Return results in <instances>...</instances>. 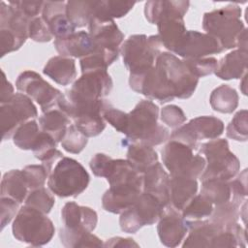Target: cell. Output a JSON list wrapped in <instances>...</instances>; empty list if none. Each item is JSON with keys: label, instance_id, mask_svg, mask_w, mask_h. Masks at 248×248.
Listing matches in <instances>:
<instances>
[{"label": "cell", "instance_id": "obj_1", "mask_svg": "<svg viewBox=\"0 0 248 248\" xmlns=\"http://www.w3.org/2000/svg\"><path fill=\"white\" fill-rule=\"evenodd\" d=\"M159 107L151 100H141L128 112L126 139L122 142L141 143L149 146L159 145L170 139L168 128L158 123Z\"/></svg>", "mask_w": 248, "mask_h": 248}, {"label": "cell", "instance_id": "obj_2", "mask_svg": "<svg viewBox=\"0 0 248 248\" xmlns=\"http://www.w3.org/2000/svg\"><path fill=\"white\" fill-rule=\"evenodd\" d=\"M241 13V8L234 4L207 12L202 17V28L224 50L235 48L240 33L246 28L240 18Z\"/></svg>", "mask_w": 248, "mask_h": 248}, {"label": "cell", "instance_id": "obj_3", "mask_svg": "<svg viewBox=\"0 0 248 248\" xmlns=\"http://www.w3.org/2000/svg\"><path fill=\"white\" fill-rule=\"evenodd\" d=\"M14 237L31 246H44L53 237L55 228L46 213L24 204L21 206L12 225Z\"/></svg>", "mask_w": 248, "mask_h": 248}, {"label": "cell", "instance_id": "obj_4", "mask_svg": "<svg viewBox=\"0 0 248 248\" xmlns=\"http://www.w3.org/2000/svg\"><path fill=\"white\" fill-rule=\"evenodd\" d=\"M90 176L77 160L62 157L53 166L47 177L48 189L59 198H76L86 190Z\"/></svg>", "mask_w": 248, "mask_h": 248}, {"label": "cell", "instance_id": "obj_5", "mask_svg": "<svg viewBox=\"0 0 248 248\" xmlns=\"http://www.w3.org/2000/svg\"><path fill=\"white\" fill-rule=\"evenodd\" d=\"M198 151L204 155L205 168L200 179L219 178L231 180L240 170L238 158L230 150L229 142L225 139H214L199 145Z\"/></svg>", "mask_w": 248, "mask_h": 248}, {"label": "cell", "instance_id": "obj_6", "mask_svg": "<svg viewBox=\"0 0 248 248\" xmlns=\"http://www.w3.org/2000/svg\"><path fill=\"white\" fill-rule=\"evenodd\" d=\"M162 43L158 35L147 37L144 34L131 35L120 46L119 51L130 74L145 72L155 65L162 52Z\"/></svg>", "mask_w": 248, "mask_h": 248}, {"label": "cell", "instance_id": "obj_7", "mask_svg": "<svg viewBox=\"0 0 248 248\" xmlns=\"http://www.w3.org/2000/svg\"><path fill=\"white\" fill-rule=\"evenodd\" d=\"M163 164L170 176L200 178L206 165L203 156L194 154V149L177 140L170 141L161 150Z\"/></svg>", "mask_w": 248, "mask_h": 248}, {"label": "cell", "instance_id": "obj_8", "mask_svg": "<svg viewBox=\"0 0 248 248\" xmlns=\"http://www.w3.org/2000/svg\"><path fill=\"white\" fill-rule=\"evenodd\" d=\"M89 167L94 175L105 177L109 186L136 185L142 188V174L126 159H112L107 154L96 153Z\"/></svg>", "mask_w": 248, "mask_h": 248}, {"label": "cell", "instance_id": "obj_9", "mask_svg": "<svg viewBox=\"0 0 248 248\" xmlns=\"http://www.w3.org/2000/svg\"><path fill=\"white\" fill-rule=\"evenodd\" d=\"M155 66L167 78L175 98L188 99L194 94L199 78L189 71L182 59L170 52L163 51L156 58Z\"/></svg>", "mask_w": 248, "mask_h": 248}, {"label": "cell", "instance_id": "obj_10", "mask_svg": "<svg viewBox=\"0 0 248 248\" xmlns=\"http://www.w3.org/2000/svg\"><path fill=\"white\" fill-rule=\"evenodd\" d=\"M37 116L38 110L32 99L23 93H15L7 102L0 104L2 140L13 138L21 124Z\"/></svg>", "mask_w": 248, "mask_h": 248}, {"label": "cell", "instance_id": "obj_11", "mask_svg": "<svg viewBox=\"0 0 248 248\" xmlns=\"http://www.w3.org/2000/svg\"><path fill=\"white\" fill-rule=\"evenodd\" d=\"M224 122L215 116H198L174 129L170 135V140H177L198 150L199 140L219 138L224 132Z\"/></svg>", "mask_w": 248, "mask_h": 248}, {"label": "cell", "instance_id": "obj_12", "mask_svg": "<svg viewBox=\"0 0 248 248\" xmlns=\"http://www.w3.org/2000/svg\"><path fill=\"white\" fill-rule=\"evenodd\" d=\"M16 87L18 91L39 104L43 112L57 108L58 102L64 95L60 90L45 80L38 73L30 70L22 72L17 77Z\"/></svg>", "mask_w": 248, "mask_h": 248}, {"label": "cell", "instance_id": "obj_13", "mask_svg": "<svg viewBox=\"0 0 248 248\" xmlns=\"http://www.w3.org/2000/svg\"><path fill=\"white\" fill-rule=\"evenodd\" d=\"M112 87V78L107 70L89 71L74 81L65 96L70 100L95 101L109 95Z\"/></svg>", "mask_w": 248, "mask_h": 248}, {"label": "cell", "instance_id": "obj_14", "mask_svg": "<svg viewBox=\"0 0 248 248\" xmlns=\"http://www.w3.org/2000/svg\"><path fill=\"white\" fill-rule=\"evenodd\" d=\"M223 50L220 43L212 36L196 30H189L186 31L173 53L183 59H188L207 57L211 54L221 53Z\"/></svg>", "mask_w": 248, "mask_h": 248}, {"label": "cell", "instance_id": "obj_15", "mask_svg": "<svg viewBox=\"0 0 248 248\" xmlns=\"http://www.w3.org/2000/svg\"><path fill=\"white\" fill-rule=\"evenodd\" d=\"M157 232L163 245L176 247L184 240L188 232V226L181 212L169 204L158 220Z\"/></svg>", "mask_w": 248, "mask_h": 248}, {"label": "cell", "instance_id": "obj_16", "mask_svg": "<svg viewBox=\"0 0 248 248\" xmlns=\"http://www.w3.org/2000/svg\"><path fill=\"white\" fill-rule=\"evenodd\" d=\"M61 220L63 227L70 231L92 232L97 226L98 215L88 206L68 202L61 209Z\"/></svg>", "mask_w": 248, "mask_h": 248}, {"label": "cell", "instance_id": "obj_17", "mask_svg": "<svg viewBox=\"0 0 248 248\" xmlns=\"http://www.w3.org/2000/svg\"><path fill=\"white\" fill-rule=\"evenodd\" d=\"M88 33L96 47L119 49L124 40V34L112 19L92 17L88 23Z\"/></svg>", "mask_w": 248, "mask_h": 248}, {"label": "cell", "instance_id": "obj_18", "mask_svg": "<svg viewBox=\"0 0 248 248\" xmlns=\"http://www.w3.org/2000/svg\"><path fill=\"white\" fill-rule=\"evenodd\" d=\"M42 17L55 39L65 38L76 32L75 25L66 15V2L64 1L45 2Z\"/></svg>", "mask_w": 248, "mask_h": 248}, {"label": "cell", "instance_id": "obj_19", "mask_svg": "<svg viewBox=\"0 0 248 248\" xmlns=\"http://www.w3.org/2000/svg\"><path fill=\"white\" fill-rule=\"evenodd\" d=\"M142 188L136 185L109 186L102 197L103 208L113 214H120L137 201Z\"/></svg>", "mask_w": 248, "mask_h": 248}, {"label": "cell", "instance_id": "obj_20", "mask_svg": "<svg viewBox=\"0 0 248 248\" xmlns=\"http://www.w3.org/2000/svg\"><path fill=\"white\" fill-rule=\"evenodd\" d=\"M53 45L61 56L80 59L90 55L96 48L89 33L85 31L75 32L68 37L55 39Z\"/></svg>", "mask_w": 248, "mask_h": 248}, {"label": "cell", "instance_id": "obj_21", "mask_svg": "<svg viewBox=\"0 0 248 248\" xmlns=\"http://www.w3.org/2000/svg\"><path fill=\"white\" fill-rule=\"evenodd\" d=\"M170 177L162 164L157 162L142 173V191L156 196L165 206H168L170 204Z\"/></svg>", "mask_w": 248, "mask_h": 248}, {"label": "cell", "instance_id": "obj_22", "mask_svg": "<svg viewBox=\"0 0 248 248\" xmlns=\"http://www.w3.org/2000/svg\"><path fill=\"white\" fill-rule=\"evenodd\" d=\"M184 16L178 14H170L163 16L157 22L158 36L162 46L168 50L173 52L186 33Z\"/></svg>", "mask_w": 248, "mask_h": 248}, {"label": "cell", "instance_id": "obj_23", "mask_svg": "<svg viewBox=\"0 0 248 248\" xmlns=\"http://www.w3.org/2000/svg\"><path fill=\"white\" fill-rule=\"evenodd\" d=\"M186 223L189 233L182 247H210L214 235L223 229L209 219L186 220Z\"/></svg>", "mask_w": 248, "mask_h": 248}, {"label": "cell", "instance_id": "obj_24", "mask_svg": "<svg viewBox=\"0 0 248 248\" xmlns=\"http://www.w3.org/2000/svg\"><path fill=\"white\" fill-rule=\"evenodd\" d=\"M247 50L236 48L218 61L215 76L224 80L241 78L247 70Z\"/></svg>", "mask_w": 248, "mask_h": 248}, {"label": "cell", "instance_id": "obj_25", "mask_svg": "<svg viewBox=\"0 0 248 248\" xmlns=\"http://www.w3.org/2000/svg\"><path fill=\"white\" fill-rule=\"evenodd\" d=\"M197 191L198 182L196 179L182 176H170L169 184L170 205L181 212L184 206L197 194Z\"/></svg>", "mask_w": 248, "mask_h": 248}, {"label": "cell", "instance_id": "obj_26", "mask_svg": "<svg viewBox=\"0 0 248 248\" xmlns=\"http://www.w3.org/2000/svg\"><path fill=\"white\" fill-rule=\"evenodd\" d=\"M43 73L60 85H69L77 78L75 59L61 55L53 56L45 65Z\"/></svg>", "mask_w": 248, "mask_h": 248}, {"label": "cell", "instance_id": "obj_27", "mask_svg": "<svg viewBox=\"0 0 248 248\" xmlns=\"http://www.w3.org/2000/svg\"><path fill=\"white\" fill-rule=\"evenodd\" d=\"M132 207L143 227L158 222L166 206L156 196L142 191Z\"/></svg>", "mask_w": 248, "mask_h": 248}, {"label": "cell", "instance_id": "obj_28", "mask_svg": "<svg viewBox=\"0 0 248 248\" xmlns=\"http://www.w3.org/2000/svg\"><path fill=\"white\" fill-rule=\"evenodd\" d=\"M31 19L25 16L18 10L10 4L1 1L0 6V29H7L16 35L18 38L26 41L28 28Z\"/></svg>", "mask_w": 248, "mask_h": 248}, {"label": "cell", "instance_id": "obj_29", "mask_svg": "<svg viewBox=\"0 0 248 248\" xmlns=\"http://www.w3.org/2000/svg\"><path fill=\"white\" fill-rule=\"evenodd\" d=\"M190 6L189 1H147L144 4V16L151 24L157 22L170 14H178L184 16Z\"/></svg>", "mask_w": 248, "mask_h": 248}, {"label": "cell", "instance_id": "obj_30", "mask_svg": "<svg viewBox=\"0 0 248 248\" xmlns=\"http://www.w3.org/2000/svg\"><path fill=\"white\" fill-rule=\"evenodd\" d=\"M70 124V117L58 108L43 112L39 118L41 130L52 137L56 142H61Z\"/></svg>", "mask_w": 248, "mask_h": 248}, {"label": "cell", "instance_id": "obj_31", "mask_svg": "<svg viewBox=\"0 0 248 248\" xmlns=\"http://www.w3.org/2000/svg\"><path fill=\"white\" fill-rule=\"evenodd\" d=\"M1 197H9L19 203L25 202L29 189L25 182L22 170H11L7 171L1 180Z\"/></svg>", "mask_w": 248, "mask_h": 248}, {"label": "cell", "instance_id": "obj_32", "mask_svg": "<svg viewBox=\"0 0 248 248\" xmlns=\"http://www.w3.org/2000/svg\"><path fill=\"white\" fill-rule=\"evenodd\" d=\"M126 157L135 170L141 174L158 162V154L153 147L141 143H129Z\"/></svg>", "mask_w": 248, "mask_h": 248}, {"label": "cell", "instance_id": "obj_33", "mask_svg": "<svg viewBox=\"0 0 248 248\" xmlns=\"http://www.w3.org/2000/svg\"><path fill=\"white\" fill-rule=\"evenodd\" d=\"M239 97L234 88L228 84H221L210 94L209 104L213 110L221 113H232L238 106Z\"/></svg>", "mask_w": 248, "mask_h": 248}, {"label": "cell", "instance_id": "obj_34", "mask_svg": "<svg viewBox=\"0 0 248 248\" xmlns=\"http://www.w3.org/2000/svg\"><path fill=\"white\" fill-rule=\"evenodd\" d=\"M201 194L213 205L226 203L232 199L230 180L209 178L202 181Z\"/></svg>", "mask_w": 248, "mask_h": 248}, {"label": "cell", "instance_id": "obj_35", "mask_svg": "<svg viewBox=\"0 0 248 248\" xmlns=\"http://www.w3.org/2000/svg\"><path fill=\"white\" fill-rule=\"evenodd\" d=\"M119 53V49L96 47L90 55L80 59L81 73L95 70H108V67L118 58Z\"/></svg>", "mask_w": 248, "mask_h": 248}, {"label": "cell", "instance_id": "obj_36", "mask_svg": "<svg viewBox=\"0 0 248 248\" xmlns=\"http://www.w3.org/2000/svg\"><path fill=\"white\" fill-rule=\"evenodd\" d=\"M97 1H68L66 2V15L76 28L88 25L94 16Z\"/></svg>", "mask_w": 248, "mask_h": 248}, {"label": "cell", "instance_id": "obj_37", "mask_svg": "<svg viewBox=\"0 0 248 248\" xmlns=\"http://www.w3.org/2000/svg\"><path fill=\"white\" fill-rule=\"evenodd\" d=\"M59 238L62 245L67 248L104 246L102 239L89 232H73L64 227L59 230Z\"/></svg>", "mask_w": 248, "mask_h": 248}, {"label": "cell", "instance_id": "obj_38", "mask_svg": "<svg viewBox=\"0 0 248 248\" xmlns=\"http://www.w3.org/2000/svg\"><path fill=\"white\" fill-rule=\"evenodd\" d=\"M135 5L136 2L130 1H97L94 10V16L100 19L114 20V18H120L126 16Z\"/></svg>", "mask_w": 248, "mask_h": 248}, {"label": "cell", "instance_id": "obj_39", "mask_svg": "<svg viewBox=\"0 0 248 248\" xmlns=\"http://www.w3.org/2000/svg\"><path fill=\"white\" fill-rule=\"evenodd\" d=\"M39 126L35 119H30L21 124L13 136L15 145L21 150H32L41 133Z\"/></svg>", "mask_w": 248, "mask_h": 248}, {"label": "cell", "instance_id": "obj_40", "mask_svg": "<svg viewBox=\"0 0 248 248\" xmlns=\"http://www.w3.org/2000/svg\"><path fill=\"white\" fill-rule=\"evenodd\" d=\"M214 205L202 194L195 195L181 210L185 220H202L209 218Z\"/></svg>", "mask_w": 248, "mask_h": 248}, {"label": "cell", "instance_id": "obj_41", "mask_svg": "<svg viewBox=\"0 0 248 248\" xmlns=\"http://www.w3.org/2000/svg\"><path fill=\"white\" fill-rule=\"evenodd\" d=\"M239 205L230 201L226 203L215 205L209 220L222 228L237 223L239 218Z\"/></svg>", "mask_w": 248, "mask_h": 248}, {"label": "cell", "instance_id": "obj_42", "mask_svg": "<svg viewBox=\"0 0 248 248\" xmlns=\"http://www.w3.org/2000/svg\"><path fill=\"white\" fill-rule=\"evenodd\" d=\"M54 203H55L54 197L45 187H41V188H37L29 191L24 202V204L37 208L46 214L51 211Z\"/></svg>", "mask_w": 248, "mask_h": 248}, {"label": "cell", "instance_id": "obj_43", "mask_svg": "<svg viewBox=\"0 0 248 248\" xmlns=\"http://www.w3.org/2000/svg\"><path fill=\"white\" fill-rule=\"evenodd\" d=\"M87 139L75 124H70L61 140V145L67 152L78 154L85 148L88 142Z\"/></svg>", "mask_w": 248, "mask_h": 248}, {"label": "cell", "instance_id": "obj_44", "mask_svg": "<svg viewBox=\"0 0 248 248\" xmlns=\"http://www.w3.org/2000/svg\"><path fill=\"white\" fill-rule=\"evenodd\" d=\"M247 109L238 110L226 128L227 137L236 141H246L248 139Z\"/></svg>", "mask_w": 248, "mask_h": 248}, {"label": "cell", "instance_id": "obj_45", "mask_svg": "<svg viewBox=\"0 0 248 248\" xmlns=\"http://www.w3.org/2000/svg\"><path fill=\"white\" fill-rule=\"evenodd\" d=\"M73 121L76 127L87 138L99 136L106 128L105 119L100 114L85 115Z\"/></svg>", "mask_w": 248, "mask_h": 248}, {"label": "cell", "instance_id": "obj_46", "mask_svg": "<svg viewBox=\"0 0 248 248\" xmlns=\"http://www.w3.org/2000/svg\"><path fill=\"white\" fill-rule=\"evenodd\" d=\"M182 60L189 71L198 78L214 74L218 67V60L211 56L202 58H188Z\"/></svg>", "mask_w": 248, "mask_h": 248}, {"label": "cell", "instance_id": "obj_47", "mask_svg": "<svg viewBox=\"0 0 248 248\" xmlns=\"http://www.w3.org/2000/svg\"><path fill=\"white\" fill-rule=\"evenodd\" d=\"M21 170L29 191L44 187L48 177V173L43 165H28Z\"/></svg>", "mask_w": 248, "mask_h": 248}, {"label": "cell", "instance_id": "obj_48", "mask_svg": "<svg viewBox=\"0 0 248 248\" xmlns=\"http://www.w3.org/2000/svg\"><path fill=\"white\" fill-rule=\"evenodd\" d=\"M161 121L168 127L176 129L186 121V114L176 105H168L161 109Z\"/></svg>", "mask_w": 248, "mask_h": 248}, {"label": "cell", "instance_id": "obj_49", "mask_svg": "<svg viewBox=\"0 0 248 248\" xmlns=\"http://www.w3.org/2000/svg\"><path fill=\"white\" fill-rule=\"evenodd\" d=\"M28 36L31 40L38 43L49 42L53 38V35L42 16L31 19L28 28Z\"/></svg>", "mask_w": 248, "mask_h": 248}, {"label": "cell", "instance_id": "obj_50", "mask_svg": "<svg viewBox=\"0 0 248 248\" xmlns=\"http://www.w3.org/2000/svg\"><path fill=\"white\" fill-rule=\"evenodd\" d=\"M102 115L105 121L108 122L116 131L125 134L128 124L127 112H124L121 109L116 108L110 105L103 111Z\"/></svg>", "mask_w": 248, "mask_h": 248}, {"label": "cell", "instance_id": "obj_51", "mask_svg": "<svg viewBox=\"0 0 248 248\" xmlns=\"http://www.w3.org/2000/svg\"><path fill=\"white\" fill-rule=\"evenodd\" d=\"M232 199L231 201L241 206L247 197V170L245 169L235 179L230 180Z\"/></svg>", "mask_w": 248, "mask_h": 248}, {"label": "cell", "instance_id": "obj_52", "mask_svg": "<svg viewBox=\"0 0 248 248\" xmlns=\"http://www.w3.org/2000/svg\"><path fill=\"white\" fill-rule=\"evenodd\" d=\"M26 41L18 38L16 35L7 29H0V46L1 56L19 49Z\"/></svg>", "mask_w": 248, "mask_h": 248}, {"label": "cell", "instance_id": "obj_53", "mask_svg": "<svg viewBox=\"0 0 248 248\" xmlns=\"http://www.w3.org/2000/svg\"><path fill=\"white\" fill-rule=\"evenodd\" d=\"M19 202L9 197H1L0 211H1V230H3L17 214L19 210Z\"/></svg>", "mask_w": 248, "mask_h": 248}, {"label": "cell", "instance_id": "obj_54", "mask_svg": "<svg viewBox=\"0 0 248 248\" xmlns=\"http://www.w3.org/2000/svg\"><path fill=\"white\" fill-rule=\"evenodd\" d=\"M8 4L18 10L30 19L37 17L43 11L44 1H9Z\"/></svg>", "mask_w": 248, "mask_h": 248}, {"label": "cell", "instance_id": "obj_55", "mask_svg": "<svg viewBox=\"0 0 248 248\" xmlns=\"http://www.w3.org/2000/svg\"><path fill=\"white\" fill-rule=\"evenodd\" d=\"M105 247H139L140 245L133 239L129 237L115 236L107 239L104 242Z\"/></svg>", "mask_w": 248, "mask_h": 248}, {"label": "cell", "instance_id": "obj_56", "mask_svg": "<svg viewBox=\"0 0 248 248\" xmlns=\"http://www.w3.org/2000/svg\"><path fill=\"white\" fill-rule=\"evenodd\" d=\"M2 73V85H1V95H0V104L7 102L15 93H14V86L12 83L7 79L4 71Z\"/></svg>", "mask_w": 248, "mask_h": 248}, {"label": "cell", "instance_id": "obj_57", "mask_svg": "<svg viewBox=\"0 0 248 248\" xmlns=\"http://www.w3.org/2000/svg\"><path fill=\"white\" fill-rule=\"evenodd\" d=\"M236 47L242 50H247V29L246 28L240 33L237 39Z\"/></svg>", "mask_w": 248, "mask_h": 248}, {"label": "cell", "instance_id": "obj_58", "mask_svg": "<svg viewBox=\"0 0 248 248\" xmlns=\"http://www.w3.org/2000/svg\"><path fill=\"white\" fill-rule=\"evenodd\" d=\"M246 78H247V74L245 73L242 77V82H240L239 84V88L244 95H246Z\"/></svg>", "mask_w": 248, "mask_h": 248}]
</instances>
